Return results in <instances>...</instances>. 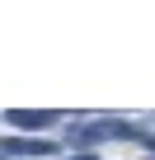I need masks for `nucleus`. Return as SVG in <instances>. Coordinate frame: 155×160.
Returning a JSON list of instances; mask_svg holds the SVG:
<instances>
[{"label":"nucleus","mask_w":155,"mask_h":160,"mask_svg":"<svg viewBox=\"0 0 155 160\" xmlns=\"http://www.w3.org/2000/svg\"><path fill=\"white\" fill-rule=\"evenodd\" d=\"M70 146H104V141H141V127L132 122H118V118H104V122H70L66 127Z\"/></svg>","instance_id":"f257e3e1"},{"label":"nucleus","mask_w":155,"mask_h":160,"mask_svg":"<svg viewBox=\"0 0 155 160\" xmlns=\"http://www.w3.org/2000/svg\"><path fill=\"white\" fill-rule=\"evenodd\" d=\"M52 151H56V141H47V137H5L0 141V155H10V160H42Z\"/></svg>","instance_id":"f03ea898"},{"label":"nucleus","mask_w":155,"mask_h":160,"mask_svg":"<svg viewBox=\"0 0 155 160\" xmlns=\"http://www.w3.org/2000/svg\"><path fill=\"white\" fill-rule=\"evenodd\" d=\"M10 122H14L19 132H38V127H52L56 113H52V108H10Z\"/></svg>","instance_id":"7ed1b4c3"},{"label":"nucleus","mask_w":155,"mask_h":160,"mask_svg":"<svg viewBox=\"0 0 155 160\" xmlns=\"http://www.w3.org/2000/svg\"><path fill=\"white\" fill-rule=\"evenodd\" d=\"M70 160H99V155L94 151H80V155H70Z\"/></svg>","instance_id":"20e7f679"}]
</instances>
